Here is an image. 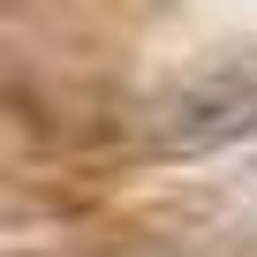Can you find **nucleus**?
Returning <instances> with one entry per match:
<instances>
[{"instance_id":"1","label":"nucleus","mask_w":257,"mask_h":257,"mask_svg":"<svg viewBox=\"0 0 257 257\" xmlns=\"http://www.w3.org/2000/svg\"><path fill=\"white\" fill-rule=\"evenodd\" d=\"M257 128V68H234V76H212V83H189L167 121H159V144L167 152H212V144H234Z\"/></svg>"}]
</instances>
